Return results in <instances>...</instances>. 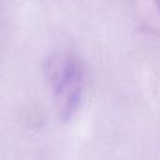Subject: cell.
<instances>
[{"label": "cell", "mask_w": 160, "mask_h": 160, "mask_svg": "<svg viewBox=\"0 0 160 160\" xmlns=\"http://www.w3.org/2000/svg\"><path fill=\"white\" fill-rule=\"evenodd\" d=\"M48 75L61 116L69 118L79 106L84 76L80 64L71 56H52L48 65Z\"/></svg>", "instance_id": "1"}]
</instances>
